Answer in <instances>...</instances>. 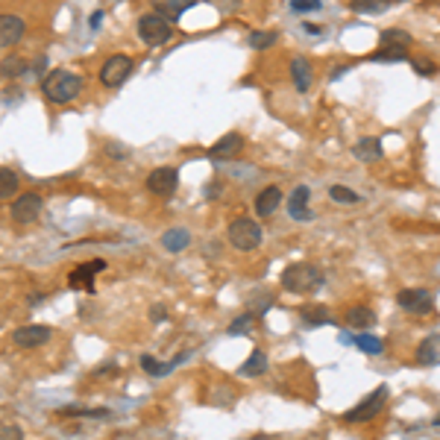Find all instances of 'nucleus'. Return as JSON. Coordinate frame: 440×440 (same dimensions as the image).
Wrapping results in <instances>:
<instances>
[{
    "mask_svg": "<svg viewBox=\"0 0 440 440\" xmlns=\"http://www.w3.org/2000/svg\"><path fill=\"white\" fill-rule=\"evenodd\" d=\"M176 185H179V173L173 168H156V171H150V176H147V188L153 194H159V197H171L176 191Z\"/></svg>",
    "mask_w": 440,
    "mask_h": 440,
    "instance_id": "10",
    "label": "nucleus"
},
{
    "mask_svg": "<svg viewBox=\"0 0 440 440\" xmlns=\"http://www.w3.org/2000/svg\"><path fill=\"white\" fill-rule=\"evenodd\" d=\"M100 21H103V15H100V12L91 15V27H100Z\"/></svg>",
    "mask_w": 440,
    "mask_h": 440,
    "instance_id": "40",
    "label": "nucleus"
},
{
    "mask_svg": "<svg viewBox=\"0 0 440 440\" xmlns=\"http://www.w3.org/2000/svg\"><path fill=\"white\" fill-rule=\"evenodd\" d=\"M352 340H355L358 349H364V352H370V355H379V352H382V340L373 338V335H367V332H361L358 338H352Z\"/></svg>",
    "mask_w": 440,
    "mask_h": 440,
    "instance_id": "31",
    "label": "nucleus"
},
{
    "mask_svg": "<svg viewBox=\"0 0 440 440\" xmlns=\"http://www.w3.org/2000/svg\"><path fill=\"white\" fill-rule=\"evenodd\" d=\"M417 361H420L422 367L440 364V335H429V338L417 347Z\"/></svg>",
    "mask_w": 440,
    "mask_h": 440,
    "instance_id": "18",
    "label": "nucleus"
},
{
    "mask_svg": "<svg viewBox=\"0 0 440 440\" xmlns=\"http://www.w3.org/2000/svg\"><path fill=\"white\" fill-rule=\"evenodd\" d=\"M241 150H244V135H238V133H226L223 138H218L215 144L208 147V156L215 159V161H220V159H235Z\"/></svg>",
    "mask_w": 440,
    "mask_h": 440,
    "instance_id": "14",
    "label": "nucleus"
},
{
    "mask_svg": "<svg viewBox=\"0 0 440 440\" xmlns=\"http://www.w3.org/2000/svg\"><path fill=\"white\" fill-rule=\"evenodd\" d=\"M291 79H293V88L297 91H308L314 83V68H312V62H308L305 56H293L291 59Z\"/></svg>",
    "mask_w": 440,
    "mask_h": 440,
    "instance_id": "15",
    "label": "nucleus"
},
{
    "mask_svg": "<svg viewBox=\"0 0 440 440\" xmlns=\"http://www.w3.org/2000/svg\"><path fill=\"white\" fill-rule=\"evenodd\" d=\"M411 65H414V71H420V74H434L437 71V65L426 62V59H411Z\"/></svg>",
    "mask_w": 440,
    "mask_h": 440,
    "instance_id": "37",
    "label": "nucleus"
},
{
    "mask_svg": "<svg viewBox=\"0 0 440 440\" xmlns=\"http://www.w3.org/2000/svg\"><path fill=\"white\" fill-rule=\"evenodd\" d=\"M194 4H200V0H156V9H159V15L161 18H179L185 9H191Z\"/></svg>",
    "mask_w": 440,
    "mask_h": 440,
    "instance_id": "23",
    "label": "nucleus"
},
{
    "mask_svg": "<svg viewBox=\"0 0 440 440\" xmlns=\"http://www.w3.org/2000/svg\"><path fill=\"white\" fill-rule=\"evenodd\" d=\"M150 320H153V323H165V320H168V308H165V305H153V308H150Z\"/></svg>",
    "mask_w": 440,
    "mask_h": 440,
    "instance_id": "38",
    "label": "nucleus"
},
{
    "mask_svg": "<svg viewBox=\"0 0 440 440\" xmlns=\"http://www.w3.org/2000/svg\"><path fill=\"white\" fill-rule=\"evenodd\" d=\"M106 270V262L103 258H94L88 265H79L71 276H68V285L71 288H83V291H94V276Z\"/></svg>",
    "mask_w": 440,
    "mask_h": 440,
    "instance_id": "12",
    "label": "nucleus"
},
{
    "mask_svg": "<svg viewBox=\"0 0 440 440\" xmlns=\"http://www.w3.org/2000/svg\"><path fill=\"white\" fill-rule=\"evenodd\" d=\"M385 405H387V387L379 385L370 396H364L352 411L344 414V422H370V420H376L385 411Z\"/></svg>",
    "mask_w": 440,
    "mask_h": 440,
    "instance_id": "5",
    "label": "nucleus"
},
{
    "mask_svg": "<svg viewBox=\"0 0 440 440\" xmlns=\"http://www.w3.org/2000/svg\"><path fill=\"white\" fill-rule=\"evenodd\" d=\"M0 440H24V432L18 426H0Z\"/></svg>",
    "mask_w": 440,
    "mask_h": 440,
    "instance_id": "36",
    "label": "nucleus"
},
{
    "mask_svg": "<svg viewBox=\"0 0 440 440\" xmlns=\"http://www.w3.org/2000/svg\"><path fill=\"white\" fill-rule=\"evenodd\" d=\"M267 367H270V364H267V355H265L262 349H253V355L241 364V376L258 379V376H265V373H267Z\"/></svg>",
    "mask_w": 440,
    "mask_h": 440,
    "instance_id": "22",
    "label": "nucleus"
},
{
    "mask_svg": "<svg viewBox=\"0 0 440 440\" xmlns=\"http://www.w3.org/2000/svg\"><path fill=\"white\" fill-rule=\"evenodd\" d=\"M370 59H376V62H405L408 53H405L402 47H382V51H376Z\"/></svg>",
    "mask_w": 440,
    "mask_h": 440,
    "instance_id": "32",
    "label": "nucleus"
},
{
    "mask_svg": "<svg viewBox=\"0 0 440 440\" xmlns=\"http://www.w3.org/2000/svg\"><path fill=\"white\" fill-rule=\"evenodd\" d=\"M300 320L305 326H329L332 323V314H329V308L314 305V308H305V312H300Z\"/></svg>",
    "mask_w": 440,
    "mask_h": 440,
    "instance_id": "27",
    "label": "nucleus"
},
{
    "mask_svg": "<svg viewBox=\"0 0 440 440\" xmlns=\"http://www.w3.org/2000/svg\"><path fill=\"white\" fill-rule=\"evenodd\" d=\"M326 282V276L317 265H308V262H297V265H288L282 270V288L288 293H314L320 285Z\"/></svg>",
    "mask_w": 440,
    "mask_h": 440,
    "instance_id": "2",
    "label": "nucleus"
},
{
    "mask_svg": "<svg viewBox=\"0 0 440 440\" xmlns=\"http://www.w3.org/2000/svg\"><path fill=\"white\" fill-rule=\"evenodd\" d=\"M27 74V59L24 56H6L4 62H0V76L6 79H18Z\"/></svg>",
    "mask_w": 440,
    "mask_h": 440,
    "instance_id": "26",
    "label": "nucleus"
},
{
    "mask_svg": "<svg viewBox=\"0 0 440 440\" xmlns=\"http://www.w3.org/2000/svg\"><path fill=\"white\" fill-rule=\"evenodd\" d=\"M255 326V314H241L238 320L229 323V335H244V332H250Z\"/></svg>",
    "mask_w": 440,
    "mask_h": 440,
    "instance_id": "34",
    "label": "nucleus"
},
{
    "mask_svg": "<svg viewBox=\"0 0 440 440\" xmlns=\"http://www.w3.org/2000/svg\"><path fill=\"white\" fill-rule=\"evenodd\" d=\"M247 41H250L253 51H267V47H273L276 41H279V32H276V29H258V32H253Z\"/></svg>",
    "mask_w": 440,
    "mask_h": 440,
    "instance_id": "28",
    "label": "nucleus"
},
{
    "mask_svg": "<svg viewBox=\"0 0 440 440\" xmlns=\"http://www.w3.org/2000/svg\"><path fill=\"white\" fill-rule=\"evenodd\" d=\"M133 68H135L133 56H126V53L109 56V59L100 65V83H103L106 88H118V86H124L126 79H129Z\"/></svg>",
    "mask_w": 440,
    "mask_h": 440,
    "instance_id": "6",
    "label": "nucleus"
},
{
    "mask_svg": "<svg viewBox=\"0 0 440 440\" xmlns=\"http://www.w3.org/2000/svg\"><path fill=\"white\" fill-rule=\"evenodd\" d=\"M396 302L408 314H429L434 308V297H432V291H426V288H405V291L396 293Z\"/></svg>",
    "mask_w": 440,
    "mask_h": 440,
    "instance_id": "8",
    "label": "nucleus"
},
{
    "mask_svg": "<svg viewBox=\"0 0 440 440\" xmlns=\"http://www.w3.org/2000/svg\"><path fill=\"white\" fill-rule=\"evenodd\" d=\"M185 358H188V352H182V355H176V358H173V361H171V364H159V358H153V355H141V358H138V361H141V370L147 373V376H156V379H159V376H165V373H168L171 367H176L179 361H185Z\"/></svg>",
    "mask_w": 440,
    "mask_h": 440,
    "instance_id": "21",
    "label": "nucleus"
},
{
    "mask_svg": "<svg viewBox=\"0 0 440 440\" xmlns=\"http://www.w3.org/2000/svg\"><path fill=\"white\" fill-rule=\"evenodd\" d=\"M159 244L165 247L168 253H182V250H188V244H191V232L188 229H168V232H161V238H159Z\"/></svg>",
    "mask_w": 440,
    "mask_h": 440,
    "instance_id": "20",
    "label": "nucleus"
},
{
    "mask_svg": "<svg viewBox=\"0 0 440 440\" xmlns=\"http://www.w3.org/2000/svg\"><path fill=\"white\" fill-rule=\"evenodd\" d=\"M305 32H312V36H320L323 29H320V27H314V24H305Z\"/></svg>",
    "mask_w": 440,
    "mask_h": 440,
    "instance_id": "39",
    "label": "nucleus"
},
{
    "mask_svg": "<svg viewBox=\"0 0 440 440\" xmlns=\"http://www.w3.org/2000/svg\"><path fill=\"white\" fill-rule=\"evenodd\" d=\"M15 194H18V173L9 168H0V203L12 200Z\"/></svg>",
    "mask_w": 440,
    "mask_h": 440,
    "instance_id": "25",
    "label": "nucleus"
},
{
    "mask_svg": "<svg viewBox=\"0 0 440 440\" xmlns=\"http://www.w3.org/2000/svg\"><path fill=\"white\" fill-rule=\"evenodd\" d=\"M349 9L358 15H382L390 9V0H349Z\"/></svg>",
    "mask_w": 440,
    "mask_h": 440,
    "instance_id": "24",
    "label": "nucleus"
},
{
    "mask_svg": "<svg viewBox=\"0 0 440 440\" xmlns=\"http://www.w3.org/2000/svg\"><path fill=\"white\" fill-rule=\"evenodd\" d=\"M226 241H229V247L238 250V253H253V250L262 247L265 232H262V226H258V220L235 218L229 223V229H226Z\"/></svg>",
    "mask_w": 440,
    "mask_h": 440,
    "instance_id": "3",
    "label": "nucleus"
},
{
    "mask_svg": "<svg viewBox=\"0 0 440 440\" xmlns=\"http://www.w3.org/2000/svg\"><path fill=\"white\" fill-rule=\"evenodd\" d=\"M329 197L338 206H355V203H361V197H358V194L352 188H347V185H332L329 188Z\"/></svg>",
    "mask_w": 440,
    "mask_h": 440,
    "instance_id": "30",
    "label": "nucleus"
},
{
    "mask_svg": "<svg viewBox=\"0 0 440 440\" xmlns=\"http://www.w3.org/2000/svg\"><path fill=\"white\" fill-rule=\"evenodd\" d=\"M41 208H44L41 194L27 191V194H21V197L12 203L9 215H12V220H15V223H36V220H39V215H41Z\"/></svg>",
    "mask_w": 440,
    "mask_h": 440,
    "instance_id": "7",
    "label": "nucleus"
},
{
    "mask_svg": "<svg viewBox=\"0 0 440 440\" xmlns=\"http://www.w3.org/2000/svg\"><path fill=\"white\" fill-rule=\"evenodd\" d=\"M173 36V29L168 24V18H161L159 12H150V15H141L138 18V39L147 44V47H159V44H168Z\"/></svg>",
    "mask_w": 440,
    "mask_h": 440,
    "instance_id": "4",
    "label": "nucleus"
},
{
    "mask_svg": "<svg viewBox=\"0 0 440 440\" xmlns=\"http://www.w3.org/2000/svg\"><path fill=\"white\" fill-rule=\"evenodd\" d=\"M352 156L358 159V161H364V165H370V161H379L382 156H385V150H382V141L379 138H358L355 141V147H352Z\"/></svg>",
    "mask_w": 440,
    "mask_h": 440,
    "instance_id": "17",
    "label": "nucleus"
},
{
    "mask_svg": "<svg viewBox=\"0 0 440 440\" xmlns=\"http://www.w3.org/2000/svg\"><path fill=\"white\" fill-rule=\"evenodd\" d=\"M51 326H21V329L12 332V344L18 349H36V347H44L51 340Z\"/></svg>",
    "mask_w": 440,
    "mask_h": 440,
    "instance_id": "9",
    "label": "nucleus"
},
{
    "mask_svg": "<svg viewBox=\"0 0 440 440\" xmlns=\"http://www.w3.org/2000/svg\"><path fill=\"white\" fill-rule=\"evenodd\" d=\"M308 197H312L308 185H297V188H293V194L288 197V215H291V220L308 223V220L314 218V215H312V208H308Z\"/></svg>",
    "mask_w": 440,
    "mask_h": 440,
    "instance_id": "13",
    "label": "nucleus"
},
{
    "mask_svg": "<svg viewBox=\"0 0 440 440\" xmlns=\"http://www.w3.org/2000/svg\"><path fill=\"white\" fill-rule=\"evenodd\" d=\"M373 323H376V314H373V308H367V305H352V308H347V326H352V329L367 332V329H373Z\"/></svg>",
    "mask_w": 440,
    "mask_h": 440,
    "instance_id": "19",
    "label": "nucleus"
},
{
    "mask_svg": "<svg viewBox=\"0 0 440 440\" xmlns=\"http://www.w3.org/2000/svg\"><path fill=\"white\" fill-rule=\"evenodd\" d=\"M282 206V191L279 185H267L262 194L255 197V218H270L276 215V208Z\"/></svg>",
    "mask_w": 440,
    "mask_h": 440,
    "instance_id": "16",
    "label": "nucleus"
},
{
    "mask_svg": "<svg viewBox=\"0 0 440 440\" xmlns=\"http://www.w3.org/2000/svg\"><path fill=\"white\" fill-rule=\"evenodd\" d=\"M59 417H109L106 408H59Z\"/></svg>",
    "mask_w": 440,
    "mask_h": 440,
    "instance_id": "33",
    "label": "nucleus"
},
{
    "mask_svg": "<svg viewBox=\"0 0 440 440\" xmlns=\"http://www.w3.org/2000/svg\"><path fill=\"white\" fill-rule=\"evenodd\" d=\"M434 426H440V417H437V420H434Z\"/></svg>",
    "mask_w": 440,
    "mask_h": 440,
    "instance_id": "41",
    "label": "nucleus"
},
{
    "mask_svg": "<svg viewBox=\"0 0 440 440\" xmlns=\"http://www.w3.org/2000/svg\"><path fill=\"white\" fill-rule=\"evenodd\" d=\"M382 47H402V51H408L411 47V36L402 29H385L382 32Z\"/></svg>",
    "mask_w": 440,
    "mask_h": 440,
    "instance_id": "29",
    "label": "nucleus"
},
{
    "mask_svg": "<svg viewBox=\"0 0 440 440\" xmlns=\"http://www.w3.org/2000/svg\"><path fill=\"white\" fill-rule=\"evenodd\" d=\"M41 91L51 103H71L74 97L83 91V76L74 74V71H65V68H56L44 76L41 83Z\"/></svg>",
    "mask_w": 440,
    "mask_h": 440,
    "instance_id": "1",
    "label": "nucleus"
},
{
    "mask_svg": "<svg viewBox=\"0 0 440 440\" xmlns=\"http://www.w3.org/2000/svg\"><path fill=\"white\" fill-rule=\"evenodd\" d=\"M27 32V24L24 18L18 15H0V51H6V47H15Z\"/></svg>",
    "mask_w": 440,
    "mask_h": 440,
    "instance_id": "11",
    "label": "nucleus"
},
{
    "mask_svg": "<svg viewBox=\"0 0 440 440\" xmlns=\"http://www.w3.org/2000/svg\"><path fill=\"white\" fill-rule=\"evenodd\" d=\"M291 9L297 12V15H300V12H302V15H305V12H317V9H320V0H291Z\"/></svg>",
    "mask_w": 440,
    "mask_h": 440,
    "instance_id": "35",
    "label": "nucleus"
}]
</instances>
